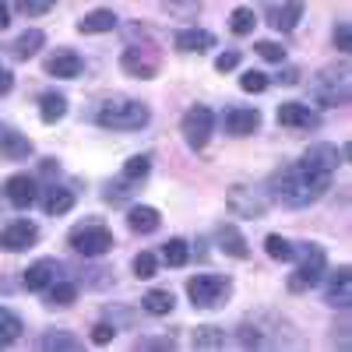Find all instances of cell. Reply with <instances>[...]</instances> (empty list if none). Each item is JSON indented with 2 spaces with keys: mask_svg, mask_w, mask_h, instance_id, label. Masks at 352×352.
Instances as JSON below:
<instances>
[{
  "mask_svg": "<svg viewBox=\"0 0 352 352\" xmlns=\"http://www.w3.org/2000/svg\"><path fill=\"white\" fill-rule=\"evenodd\" d=\"M155 272H159V257H155V254L144 250V254L134 257V275H138V278H152Z\"/></svg>",
  "mask_w": 352,
  "mask_h": 352,
  "instance_id": "cell-35",
  "label": "cell"
},
{
  "mask_svg": "<svg viewBox=\"0 0 352 352\" xmlns=\"http://www.w3.org/2000/svg\"><path fill=\"white\" fill-rule=\"evenodd\" d=\"M254 50L264 56V60H272V64H282V60H285V50H282L278 43H272V39H261Z\"/></svg>",
  "mask_w": 352,
  "mask_h": 352,
  "instance_id": "cell-36",
  "label": "cell"
},
{
  "mask_svg": "<svg viewBox=\"0 0 352 352\" xmlns=\"http://www.w3.org/2000/svg\"><path fill=\"white\" fill-rule=\"evenodd\" d=\"M36 180L32 176H11V180L4 184V194H8V201L14 204V208H32L36 204Z\"/></svg>",
  "mask_w": 352,
  "mask_h": 352,
  "instance_id": "cell-14",
  "label": "cell"
},
{
  "mask_svg": "<svg viewBox=\"0 0 352 352\" xmlns=\"http://www.w3.org/2000/svg\"><path fill=\"white\" fill-rule=\"evenodd\" d=\"M232 292V282L226 275H190L187 278V296L194 307L201 310H215V307H226Z\"/></svg>",
  "mask_w": 352,
  "mask_h": 352,
  "instance_id": "cell-3",
  "label": "cell"
},
{
  "mask_svg": "<svg viewBox=\"0 0 352 352\" xmlns=\"http://www.w3.org/2000/svg\"><path fill=\"white\" fill-rule=\"evenodd\" d=\"M64 272V264L56 261V257H43L36 264H28V272H25V289H32V292H43L50 282H56Z\"/></svg>",
  "mask_w": 352,
  "mask_h": 352,
  "instance_id": "cell-10",
  "label": "cell"
},
{
  "mask_svg": "<svg viewBox=\"0 0 352 352\" xmlns=\"http://www.w3.org/2000/svg\"><path fill=\"white\" fill-rule=\"evenodd\" d=\"M264 250H268L272 261H296V250H292V243L285 236H268L264 240Z\"/></svg>",
  "mask_w": 352,
  "mask_h": 352,
  "instance_id": "cell-32",
  "label": "cell"
},
{
  "mask_svg": "<svg viewBox=\"0 0 352 352\" xmlns=\"http://www.w3.org/2000/svg\"><path fill=\"white\" fill-rule=\"evenodd\" d=\"M11 88H14V74H11V71H4V67H0V96H8Z\"/></svg>",
  "mask_w": 352,
  "mask_h": 352,
  "instance_id": "cell-44",
  "label": "cell"
},
{
  "mask_svg": "<svg viewBox=\"0 0 352 352\" xmlns=\"http://www.w3.org/2000/svg\"><path fill=\"white\" fill-rule=\"evenodd\" d=\"M324 272H328V254H324V247H317V243H303L300 268L292 272L289 289H292V292H307V289H314L320 278H324Z\"/></svg>",
  "mask_w": 352,
  "mask_h": 352,
  "instance_id": "cell-4",
  "label": "cell"
},
{
  "mask_svg": "<svg viewBox=\"0 0 352 352\" xmlns=\"http://www.w3.org/2000/svg\"><path fill=\"white\" fill-rule=\"evenodd\" d=\"M113 28H116V14H113V11H106V8H99V11H88V14L81 18V32H88V36L113 32Z\"/></svg>",
  "mask_w": 352,
  "mask_h": 352,
  "instance_id": "cell-23",
  "label": "cell"
},
{
  "mask_svg": "<svg viewBox=\"0 0 352 352\" xmlns=\"http://www.w3.org/2000/svg\"><path fill=\"white\" fill-rule=\"evenodd\" d=\"M173 303H176V296L169 289H148L141 296V307H144V314H152V317H162V314H169L173 310Z\"/></svg>",
  "mask_w": 352,
  "mask_h": 352,
  "instance_id": "cell-22",
  "label": "cell"
},
{
  "mask_svg": "<svg viewBox=\"0 0 352 352\" xmlns=\"http://www.w3.org/2000/svg\"><path fill=\"white\" fill-rule=\"evenodd\" d=\"M240 85H243V92H264L268 88V74H261V71H247L243 78H240Z\"/></svg>",
  "mask_w": 352,
  "mask_h": 352,
  "instance_id": "cell-37",
  "label": "cell"
},
{
  "mask_svg": "<svg viewBox=\"0 0 352 352\" xmlns=\"http://www.w3.org/2000/svg\"><path fill=\"white\" fill-rule=\"evenodd\" d=\"M335 46L342 50V53H349L352 50V36H349V25L342 21V25H335Z\"/></svg>",
  "mask_w": 352,
  "mask_h": 352,
  "instance_id": "cell-40",
  "label": "cell"
},
{
  "mask_svg": "<svg viewBox=\"0 0 352 352\" xmlns=\"http://www.w3.org/2000/svg\"><path fill=\"white\" fill-rule=\"evenodd\" d=\"M46 71H50L53 78H78V74L85 71V64H81V56H78V53L60 50V53H53V56H50Z\"/></svg>",
  "mask_w": 352,
  "mask_h": 352,
  "instance_id": "cell-17",
  "label": "cell"
},
{
  "mask_svg": "<svg viewBox=\"0 0 352 352\" xmlns=\"http://www.w3.org/2000/svg\"><path fill=\"white\" fill-rule=\"evenodd\" d=\"M43 43H46V36L39 32V28H32V32H21L18 43H14V56H18V60H32V56L43 50Z\"/></svg>",
  "mask_w": 352,
  "mask_h": 352,
  "instance_id": "cell-27",
  "label": "cell"
},
{
  "mask_svg": "<svg viewBox=\"0 0 352 352\" xmlns=\"http://www.w3.org/2000/svg\"><path fill=\"white\" fill-rule=\"evenodd\" d=\"M226 338H222V331L215 328V324H201L197 331H194V345L197 349H219Z\"/></svg>",
  "mask_w": 352,
  "mask_h": 352,
  "instance_id": "cell-33",
  "label": "cell"
},
{
  "mask_svg": "<svg viewBox=\"0 0 352 352\" xmlns=\"http://www.w3.org/2000/svg\"><path fill=\"white\" fill-rule=\"evenodd\" d=\"M215 243L222 247V254H229V257H236V261H243L247 254H250V247H247V236L232 226V222H222L219 229H215Z\"/></svg>",
  "mask_w": 352,
  "mask_h": 352,
  "instance_id": "cell-13",
  "label": "cell"
},
{
  "mask_svg": "<svg viewBox=\"0 0 352 352\" xmlns=\"http://www.w3.org/2000/svg\"><path fill=\"white\" fill-rule=\"evenodd\" d=\"M53 8V0H21V11L25 14H46Z\"/></svg>",
  "mask_w": 352,
  "mask_h": 352,
  "instance_id": "cell-41",
  "label": "cell"
},
{
  "mask_svg": "<svg viewBox=\"0 0 352 352\" xmlns=\"http://www.w3.org/2000/svg\"><path fill=\"white\" fill-rule=\"evenodd\" d=\"M229 208L236 212V215L257 219V215H264V208H268V201L257 197L250 187H229Z\"/></svg>",
  "mask_w": 352,
  "mask_h": 352,
  "instance_id": "cell-12",
  "label": "cell"
},
{
  "mask_svg": "<svg viewBox=\"0 0 352 352\" xmlns=\"http://www.w3.org/2000/svg\"><path fill=\"white\" fill-rule=\"evenodd\" d=\"M278 124L282 127H317V113L303 102H282L278 106Z\"/></svg>",
  "mask_w": 352,
  "mask_h": 352,
  "instance_id": "cell-15",
  "label": "cell"
},
{
  "mask_svg": "<svg viewBox=\"0 0 352 352\" xmlns=\"http://www.w3.org/2000/svg\"><path fill=\"white\" fill-rule=\"evenodd\" d=\"M148 169H152V159H148V155H134V159H127V166H124V180H144V176H148Z\"/></svg>",
  "mask_w": 352,
  "mask_h": 352,
  "instance_id": "cell-34",
  "label": "cell"
},
{
  "mask_svg": "<svg viewBox=\"0 0 352 352\" xmlns=\"http://www.w3.org/2000/svg\"><path fill=\"white\" fill-rule=\"evenodd\" d=\"M349 71L345 67H335V71H320V81H317V102L324 106H342L349 99Z\"/></svg>",
  "mask_w": 352,
  "mask_h": 352,
  "instance_id": "cell-7",
  "label": "cell"
},
{
  "mask_svg": "<svg viewBox=\"0 0 352 352\" xmlns=\"http://www.w3.org/2000/svg\"><path fill=\"white\" fill-rule=\"evenodd\" d=\"M43 292H46V303H53V307H67V303L78 300V285H71V282H64V278L50 282Z\"/></svg>",
  "mask_w": 352,
  "mask_h": 352,
  "instance_id": "cell-26",
  "label": "cell"
},
{
  "mask_svg": "<svg viewBox=\"0 0 352 352\" xmlns=\"http://www.w3.org/2000/svg\"><path fill=\"white\" fill-rule=\"evenodd\" d=\"M272 187H275V194H278V201L285 204V208H307V204L324 197V190L331 187V176L307 173L300 166H289V169H278Z\"/></svg>",
  "mask_w": 352,
  "mask_h": 352,
  "instance_id": "cell-1",
  "label": "cell"
},
{
  "mask_svg": "<svg viewBox=\"0 0 352 352\" xmlns=\"http://www.w3.org/2000/svg\"><path fill=\"white\" fill-rule=\"evenodd\" d=\"M300 169L331 176V173L338 169V148H335V144H328V141H317V144H310V148L303 152V159H300Z\"/></svg>",
  "mask_w": 352,
  "mask_h": 352,
  "instance_id": "cell-9",
  "label": "cell"
},
{
  "mask_svg": "<svg viewBox=\"0 0 352 352\" xmlns=\"http://www.w3.org/2000/svg\"><path fill=\"white\" fill-rule=\"evenodd\" d=\"M120 67L134 78H155V64L152 60H144V53L141 50H124L120 56Z\"/></svg>",
  "mask_w": 352,
  "mask_h": 352,
  "instance_id": "cell-24",
  "label": "cell"
},
{
  "mask_svg": "<svg viewBox=\"0 0 352 352\" xmlns=\"http://www.w3.org/2000/svg\"><path fill=\"white\" fill-rule=\"evenodd\" d=\"M215 134V109L212 106H190L184 113V138L190 148H204Z\"/></svg>",
  "mask_w": 352,
  "mask_h": 352,
  "instance_id": "cell-5",
  "label": "cell"
},
{
  "mask_svg": "<svg viewBox=\"0 0 352 352\" xmlns=\"http://www.w3.org/2000/svg\"><path fill=\"white\" fill-rule=\"evenodd\" d=\"M43 349H78V342L71 335H64V331H50L43 338Z\"/></svg>",
  "mask_w": 352,
  "mask_h": 352,
  "instance_id": "cell-38",
  "label": "cell"
},
{
  "mask_svg": "<svg viewBox=\"0 0 352 352\" xmlns=\"http://www.w3.org/2000/svg\"><path fill=\"white\" fill-rule=\"evenodd\" d=\"M127 222H131V229H134V232H141V236H148V232H155V229H159L162 215L152 208V204H134L131 215H127Z\"/></svg>",
  "mask_w": 352,
  "mask_h": 352,
  "instance_id": "cell-19",
  "label": "cell"
},
{
  "mask_svg": "<svg viewBox=\"0 0 352 352\" xmlns=\"http://www.w3.org/2000/svg\"><path fill=\"white\" fill-rule=\"evenodd\" d=\"M74 208V190L67 187H50L46 197H43V212L46 215H67Z\"/></svg>",
  "mask_w": 352,
  "mask_h": 352,
  "instance_id": "cell-21",
  "label": "cell"
},
{
  "mask_svg": "<svg viewBox=\"0 0 352 352\" xmlns=\"http://www.w3.org/2000/svg\"><path fill=\"white\" fill-rule=\"evenodd\" d=\"M36 240H39V229H36L32 222H25V219H18V222H11V226L0 229V247H4L8 254H25V250H32Z\"/></svg>",
  "mask_w": 352,
  "mask_h": 352,
  "instance_id": "cell-8",
  "label": "cell"
},
{
  "mask_svg": "<svg viewBox=\"0 0 352 352\" xmlns=\"http://www.w3.org/2000/svg\"><path fill=\"white\" fill-rule=\"evenodd\" d=\"M187 257H190V247H187V240H180V236H173V240L162 247V261L169 264V268H184Z\"/></svg>",
  "mask_w": 352,
  "mask_h": 352,
  "instance_id": "cell-29",
  "label": "cell"
},
{
  "mask_svg": "<svg viewBox=\"0 0 352 352\" xmlns=\"http://www.w3.org/2000/svg\"><path fill=\"white\" fill-rule=\"evenodd\" d=\"M71 247L81 257H102L113 250V232L106 226H81L71 232Z\"/></svg>",
  "mask_w": 352,
  "mask_h": 352,
  "instance_id": "cell-6",
  "label": "cell"
},
{
  "mask_svg": "<svg viewBox=\"0 0 352 352\" xmlns=\"http://www.w3.org/2000/svg\"><path fill=\"white\" fill-rule=\"evenodd\" d=\"M169 11L180 18H194L197 14V0H169Z\"/></svg>",
  "mask_w": 352,
  "mask_h": 352,
  "instance_id": "cell-39",
  "label": "cell"
},
{
  "mask_svg": "<svg viewBox=\"0 0 352 352\" xmlns=\"http://www.w3.org/2000/svg\"><path fill=\"white\" fill-rule=\"evenodd\" d=\"M328 303L338 307V310H345L352 303V272L349 268H338L331 275V282H328Z\"/></svg>",
  "mask_w": 352,
  "mask_h": 352,
  "instance_id": "cell-16",
  "label": "cell"
},
{
  "mask_svg": "<svg viewBox=\"0 0 352 352\" xmlns=\"http://www.w3.org/2000/svg\"><path fill=\"white\" fill-rule=\"evenodd\" d=\"M64 113H67V99L60 92H46L39 99V116H43V124H56V120H64Z\"/></svg>",
  "mask_w": 352,
  "mask_h": 352,
  "instance_id": "cell-25",
  "label": "cell"
},
{
  "mask_svg": "<svg viewBox=\"0 0 352 352\" xmlns=\"http://www.w3.org/2000/svg\"><path fill=\"white\" fill-rule=\"evenodd\" d=\"M96 124L106 131H141L148 124V106L138 102V99H124V96H113L99 106L96 113Z\"/></svg>",
  "mask_w": 352,
  "mask_h": 352,
  "instance_id": "cell-2",
  "label": "cell"
},
{
  "mask_svg": "<svg viewBox=\"0 0 352 352\" xmlns=\"http://www.w3.org/2000/svg\"><path fill=\"white\" fill-rule=\"evenodd\" d=\"M32 155V141L21 138V134H4L0 138V159L4 162H21Z\"/></svg>",
  "mask_w": 352,
  "mask_h": 352,
  "instance_id": "cell-20",
  "label": "cell"
},
{
  "mask_svg": "<svg viewBox=\"0 0 352 352\" xmlns=\"http://www.w3.org/2000/svg\"><path fill=\"white\" fill-rule=\"evenodd\" d=\"M236 64H240V53H236V50H229V53L219 56V64H215V67H219V71H232Z\"/></svg>",
  "mask_w": 352,
  "mask_h": 352,
  "instance_id": "cell-43",
  "label": "cell"
},
{
  "mask_svg": "<svg viewBox=\"0 0 352 352\" xmlns=\"http://www.w3.org/2000/svg\"><path fill=\"white\" fill-rule=\"evenodd\" d=\"M257 127H261V113L254 106H236L226 113V134H232V138H247Z\"/></svg>",
  "mask_w": 352,
  "mask_h": 352,
  "instance_id": "cell-11",
  "label": "cell"
},
{
  "mask_svg": "<svg viewBox=\"0 0 352 352\" xmlns=\"http://www.w3.org/2000/svg\"><path fill=\"white\" fill-rule=\"evenodd\" d=\"M11 18H8V8H4V0H0V28H8Z\"/></svg>",
  "mask_w": 352,
  "mask_h": 352,
  "instance_id": "cell-45",
  "label": "cell"
},
{
  "mask_svg": "<svg viewBox=\"0 0 352 352\" xmlns=\"http://www.w3.org/2000/svg\"><path fill=\"white\" fill-rule=\"evenodd\" d=\"M176 50H184V53L215 50V36L204 32V28H184V32H176Z\"/></svg>",
  "mask_w": 352,
  "mask_h": 352,
  "instance_id": "cell-18",
  "label": "cell"
},
{
  "mask_svg": "<svg viewBox=\"0 0 352 352\" xmlns=\"http://www.w3.org/2000/svg\"><path fill=\"white\" fill-rule=\"evenodd\" d=\"M18 338H21V317L11 314L8 307H0V349L14 345Z\"/></svg>",
  "mask_w": 352,
  "mask_h": 352,
  "instance_id": "cell-28",
  "label": "cell"
},
{
  "mask_svg": "<svg viewBox=\"0 0 352 352\" xmlns=\"http://www.w3.org/2000/svg\"><path fill=\"white\" fill-rule=\"evenodd\" d=\"M254 25H257V18H254L250 8H236V11L229 14V28H232L236 36H250V32H254Z\"/></svg>",
  "mask_w": 352,
  "mask_h": 352,
  "instance_id": "cell-31",
  "label": "cell"
},
{
  "mask_svg": "<svg viewBox=\"0 0 352 352\" xmlns=\"http://www.w3.org/2000/svg\"><path fill=\"white\" fill-rule=\"evenodd\" d=\"M113 335H116V331H113V324H96V328H92V342H96V345L113 342Z\"/></svg>",
  "mask_w": 352,
  "mask_h": 352,
  "instance_id": "cell-42",
  "label": "cell"
},
{
  "mask_svg": "<svg viewBox=\"0 0 352 352\" xmlns=\"http://www.w3.org/2000/svg\"><path fill=\"white\" fill-rule=\"evenodd\" d=\"M300 18H303V0H289V4L275 14V21H278L282 32H292V28L300 25Z\"/></svg>",
  "mask_w": 352,
  "mask_h": 352,
  "instance_id": "cell-30",
  "label": "cell"
}]
</instances>
